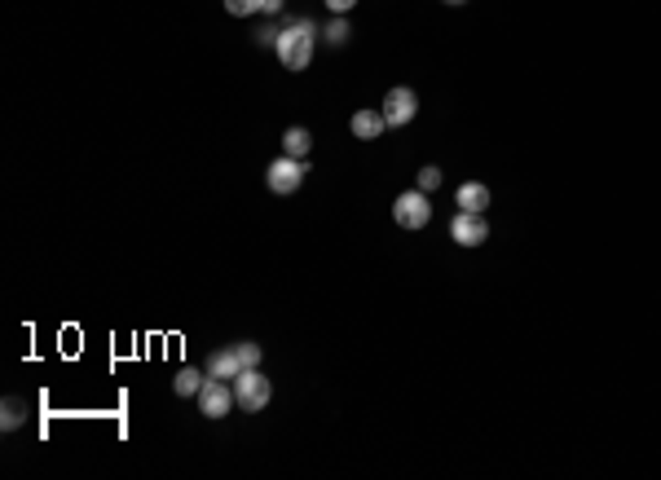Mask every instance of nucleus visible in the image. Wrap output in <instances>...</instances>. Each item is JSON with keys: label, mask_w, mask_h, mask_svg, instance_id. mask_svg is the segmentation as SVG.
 I'll list each match as a JSON object with an SVG mask.
<instances>
[{"label": "nucleus", "mask_w": 661, "mask_h": 480, "mask_svg": "<svg viewBox=\"0 0 661 480\" xmlns=\"http://www.w3.org/2000/svg\"><path fill=\"white\" fill-rule=\"evenodd\" d=\"M269 397H274V380H269L260 366L243 370V375L234 380V402H238V410H247V414L265 410V405H269Z\"/></svg>", "instance_id": "obj_3"}, {"label": "nucleus", "mask_w": 661, "mask_h": 480, "mask_svg": "<svg viewBox=\"0 0 661 480\" xmlns=\"http://www.w3.org/2000/svg\"><path fill=\"white\" fill-rule=\"evenodd\" d=\"M23 419H26L23 405H18V402H5V423H0V428L14 432V428H23Z\"/></svg>", "instance_id": "obj_16"}, {"label": "nucleus", "mask_w": 661, "mask_h": 480, "mask_svg": "<svg viewBox=\"0 0 661 480\" xmlns=\"http://www.w3.org/2000/svg\"><path fill=\"white\" fill-rule=\"evenodd\" d=\"M282 9V0H265V5H260V14H278Z\"/></svg>", "instance_id": "obj_18"}, {"label": "nucleus", "mask_w": 661, "mask_h": 480, "mask_svg": "<svg viewBox=\"0 0 661 480\" xmlns=\"http://www.w3.org/2000/svg\"><path fill=\"white\" fill-rule=\"evenodd\" d=\"M393 221L402 229H424L433 221V199L424 194V190H406V194H397L393 203Z\"/></svg>", "instance_id": "obj_5"}, {"label": "nucleus", "mask_w": 661, "mask_h": 480, "mask_svg": "<svg viewBox=\"0 0 661 480\" xmlns=\"http://www.w3.org/2000/svg\"><path fill=\"white\" fill-rule=\"evenodd\" d=\"M455 203H458V212H489L494 194H489V185H481V181H463Z\"/></svg>", "instance_id": "obj_10"}, {"label": "nucleus", "mask_w": 661, "mask_h": 480, "mask_svg": "<svg viewBox=\"0 0 661 480\" xmlns=\"http://www.w3.org/2000/svg\"><path fill=\"white\" fill-rule=\"evenodd\" d=\"M380 110H383V120H388V128H406V124H414V115H419V98H414V89L397 84V89L383 93Z\"/></svg>", "instance_id": "obj_6"}, {"label": "nucleus", "mask_w": 661, "mask_h": 480, "mask_svg": "<svg viewBox=\"0 0 661 480\" xmlns=\"http://www.w3.org/2000/svg\"><path fill=\"white\" fill-rule=\"evenodd\" d=\"M260 366V349L256 344H229V349H216V353L207 357V375L212 380H238L243 370H252Z\"/></svg>", "instance_id": "obj_2"}, {"label": "nucleus", "mask_w": 661, "mask_h": 480, "mask_svg": "<svg viewBox=\"0 0 661 480\" xmlns=\"http://www.w3.org/2000/svg\"><path fill=\"white\" fill-rule=\"evenodd\" d=\"M260 5L265 0H226V14L229 18H252V14H260Z\"/></svg>", "instance_id": "obj_14"}, {"label": "nucleus", "mask_w": 661, "mask_h": 480, "mask_svg": "<svg viewBox=\"0 0 661 480\" xmlns=\"http://www.w3.org/2000/svg\"><path fill=\"white\" fill-rule=\"evenodd\" d=\"M446 5H467V0H446Z\"/></svg>", "instance_id": "obj_19"}, {"label": "nucleus", "mask_w": 661, "mask_h": 480, "mask_svg": "<svg viewBox=\"0 0 661 480\" xmlns=\"http://www.w3.org/2000/svg\"><path fill=\"white\" fill-rule=\"evenodd\" d=\"M309 177V159H291V154H278L269 168H265V185L274 194H296Z\"/></svg>", "instance_id": "obj_4"}, {"label": "nucleus", "mask_w": 661, "mask_h": 480, "mask_svg": "<svg viewBox=\"0 0 661 480\" xmlns=\"http://www.w3.org/2000/svg\"><path fill=\"white\" fill-rule=\"evenodd\" d=\"M353 137L357 141H380L383 132H388V120H383V110L380 106H366V110H357L353 115Z\"/></svg>", "instance_id": "obj_9"}, {"label": "nucleus", "mask_w": 661, "mask_h": 480, "mask_svg": "<svg viewBox=\"0 0 661 480\" xmlns=\"http://www.w3.org/2000/svg\"><path fill=\"white\" fill-rule=\"evenodd\" d=\"M322 36H327V45H335V49H340V45H349L353 26H349V18H344V14H335V18H330V26L322 31Z\"/></svg>", "instance_id": "obj_13"}, {"label": "nucleus", "mask_w": 661, "mask_h": 480, "mask_svg": "<svg viewBox=\"0 0 661 480\" xmlns=\"http://www.w3.org/2000/svg\"><path fill=\"white\" fill-rule=\"evenodd\" d=\"M353 5H357V0H327V9H330V14H349Z\"/></svg>", "instance_id": "obj_17"}, {"label": "nucleus", "mask_w": 661, "mask_h": 480, "mask_svg": "<svg viewBox=\"0 0 661 480\" xmlns=\"http://www.w3.org/2000/svg\"><path fill=\"white\" fill-rule=\"evenodd\" d=\"M436 185H441V168H436V163H428V168H419V177H414V190L433 194Z\"/></svg>", "instance_id": "obj_15"}, {"label": "nucleus", "mask_w": 661, "mask_h": 480, "mask_svg": "<svg viewBox=\"0 0 661 480\" xmlns=\"http://www.w3.org/2000/svg\"><path fill=\"white\" fill-rule=\"evenodd\" d=\"M309 151H313V132H309V128H287V132H282V154L309 159Z\"/></svg>", "instance_id": "obj_12"}, {"label": "nucleus", "mask_w": 661, "mask_h": 480, "mask_svg": "<svg viewBox=\"0 0 661 480\" xmlns=\"http://www.w3.org/2000/svg\"><path fill=\"white\" fill-rule=\"evenodd\" d=\"M194 402H199V410H204V419H226L229 410L238 405V402H234V383H229V380H212V375H207L204 392H199Z\"/></svg>", "instance_id": "obj_7"}, {"label": "nucleus", "mask_w": 661, "mask_h": 480, "mask_svg": "<svg viewBox=\"0 0 661 480\" xmlns=\"http://www.w3.org/2000/svg\"><path fill=\"white\" fill-rule=\"evenodd\" d=\"M313 49H318V26L313 18H296V23H287L278 31V62L287 71H309V62H313Z\"/></svg>", "instance_id": "obj_1"}, {"label": "nucleus", "mask_w": 661, "mask_h": 480, "mask_svg": "<svg viewBox=\"0 0 661 480\" xmlns=\"http://www.w3.org/2000/svg\"><path fill=\"white\" fill-rule=\"evenodd\" d=\"M204 383H207V375L199 370V366H181L177 380H173V392H177V397H199Z\"/></svg>", "instance_id": "obj_11"}, {"label": "nucleus", "mask_w": 661, "mask_h": 480, "mask_svg": "<svg viewBox=\"0 0 661 480\" xmlns=\"http://www.w3.org/2000/svg\"><path fill=\"white\" fill-rule=\"evenodd\" d=\"M450 238H455L458 247H485V238H489V221H485V212H455V221H450Z\"/></svg>", "instance_id": "obj_8"}]
</instances>
